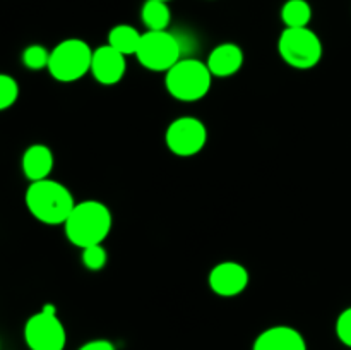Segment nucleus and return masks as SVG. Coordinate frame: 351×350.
Returning <instances> with one entry per match:
<instances>
[{"label": "nucleus", "instance_id": "obj_21", "mask_svg": "<svg viewBox=\"0 0 351 350\" xmlns=\"http://www.w3.org/2000/svg\"><path fill=\"white\" fill-rule=\"evenodd\" d=\"M79 350H115V345L110 340H91Z\"/></svg>", "mask_w": 351, "mask_h": 350}, {"label": "nucleus", "instance_id": "obj_3", "mask_svg": "<svg viewBox=\"0 0 351 350\" xmlns=\"http://www.w3.org/2000/svg\"><path fill=\"white\" fill-rule=\"evenodd\" d=\"M213 74L197 58H180L165 78V86L175 100L197 102L211 89Z\"/></svg>", "mask_w": 351, "mask_h": 350}, {"label": "nucleus", "instance_id": "obj_8", "mask_svg": "<svg viewBox=\"0 0 351 350\" xmlns=\"http://www.w3.org/2000/svg\"><path fill=\"white\" fill-rule=\"evenodd\" d=\"M165 141L177 156H194L206 146L208 129L195 117H178L168 126Z\"/></svg>", "mask_w": 351, "mask_h": 350}, {"label": "nucleus", "instance_id": "obj_6", "mask_svg": "<svg viewBox=\"0 0 351 350\" xmlns=\"http://www.w3.org/2000/svg\"><path fill=\"white\" fill-rule=\"evenodd\" d=\"M180 43L168 31H146L137 48V60L153 72H168L180 60Z\"/></svg>", "mask_w": 351, "mask_h": 350}, {"label": "nucleus", "instance_id": "obj_19", "mask_svg": "<svg viewBox=\"0 0 351 350\" xmlns=\"http://www.w3.org/2000/svg\"><path fill=\"white\" fill-rule=\"evenodd\" d=\"M106 261H108V254L101 244H95V246H88L82 249V264L91 271H99L105 268Z\"/></svg>", "mask_w": 351, "mask_h": 350}, {"label": "nucleus", "instance_id": "obj_5", "mask_svg": "<svg viewBox=\"0 0 351 350\" xmlns=\"http://www.w3.org/2000/svg\"><path fill=\"white\" fill-rule=\"evenodd\" d=\"M278 51L290 67L307 71L322 58V41L311 27H285L278 40Z\"/></svg>", "mask_w": 351, "mask_h": 350}, {"label": "nucleus", "instance_id": "obj_1", "mask_svg": "<svg viewBox=\"0 0 351 350\" xmlns=\"http://www.w3.org/2000/svg\"><path fill=\"white\" fill-rule=\"evenodd\" d=\"M65 235L75 247L101 244L112 230V211L99 201L75 202L74 209L64 223Z\"/></svg>", "mask_w": 351, "mask_h": 350}, {"label": "nucleus", "instance_id": "obj_2", "mask_svg": "<svg viewBox=\"0 0 351 350\" xmlns=\"http://www.w3.org/2000/svg\"><path fill=\"white\" fill-rule=\"evenodd\" d=\"M26 206L31 215L47 225H64L74 209L72 192L51 178L31 182L26 191Z\"/></svg>", "mask_w": 351, "mask_h": 350}, {"label": "nucleus", "instance_id": "obj_20", "mask_svg": "<svg viewBox=\"0 0 351 350\" xmlns=\"http://www.w3.org/2000/svg\"><path fill=\"white\" fill-rule=\"evenodd\" d=\"M336 335H338L339 342L345 343L346 347L351 349V307L345 309L338 316V321H336Z\"/></svg>", "mask_w": 351, "mask_h": 350}, {"label": "nucleus", "instance_id": "obj_18", "mask_svg": "<svg viewBox=\"0 0 351 350\" xmlns=\"http://www.w3.org/2000/svg\"><path fill=\"white\" fill-rule=\"evenodd\" d=\"M19 98V84L9 74H0V112L10 108Z\"/></svg>", "mask_w": 351, "mask_h": 350}, {"label": "nucleus", "instance_id": "obj_15", "mask_svg": "<svg viewBox=\"0 0 351 350\" xmlns=\"http://www.w3.org/2000/svg\"><path fill=\"white\" fill-rule=\"evenodd\" d=\"M141 19L147 31H167L170 26L171 12L168 2L161 0H146L141 9Z\"/></svg>", "mask_w": 351, "mask_h": 350}, {"label": "nucleus", "instance_id": "obj_11", "mask_svg": "<svg viewBox=\"0 0 351 350\" xmlns=\"http://www.w3.org/2000/svg\"><path fill=\"white\" fill-rule=\"evenodd\" d=\"M252 350H307L304 335L291 326H273L261 333Z\"/></svg>", "mask_w": 351, "mask_h": 350}, {"label": "nucleus", "instance_id": "obj_14", "mask_svg": "<svg viewBox=\"0 0 351 350\" xmlns=\"http://www.w3.org/2000/svg\"><path fill=\"white\" fill-rule=\"evenodd\" d=\"M141 38H143V33H139V31L134 26H130V24H117V26H113L112 30H110L108 45L127 57V55L137 54Z\"/></svg>", "mask_w": 351, "mask_h": 350}, {"label": "nucleus", "instance_id": "obj_9", "mask_svg": "<svg viewBox=\"0 0 351 350\" xmlns=\"http://www.w3.org/2000/svg\"><path fill=\"white\" fill-rule=\"evenodd\" d=\"M249 285V271L237 261H223L209 273V287L219 297H235Z\"/></svg>", "mask_w": 351, "mask_h": 350}, {"label": "nucleus", "instance_id": "obj_13", "mask_svg": "<svg viewBox=\"0 0 351 350\" xmlns=\"http://www.w3.org/2000/svg\"><path fill=\"white\" fill-rule=\"evenodd\" d=\"M53 153L45 144H31L23 154V172L31 182L43 180L53 170Z\"/></svg>", "mask_w": 351, "mask_h": 350}, {"label": "nucleus", "instance_id": "obj_22", "mask_svg": "<svg viewBox=\"0 0 351 350\" xmlns=\"http://www.w3.org/2000/svg\"><path fill=\"white\" fill-rule=\"evenodd\" d=\"M161 2H168V0H161Z\"/></svg>", "mask_w": 351, "mask_h": 350}, {"label": "nucleus", "instance_id": "obj_16", "mask_svg": "<svg viewBox=\"0 0 351 350\" xmlns=\"http://www.w3.org/2000/svg\"><path fill=\"white\" fill-rule=\"evenodd\" d=\"M312 19V7L307 0H287L281 7V21L287 27H307Z\"/></svg>", "mask_w": 351, "mask_h": 350}, {"label": "nucleus", "instance_id": "obj_17", "mask_svg": "<svg viewBox=\"0 0 351 350\" xmlns=\"http://www.w3.org/2000/svg\"><path fill=\"white\" fill-rule=\"evenodd\" d=\"M48 62H50V51L43 45H29L27 48H24L23 64L31 71L48 69Z\"/></svg>", "mask_w": 351, "mask_h": 350}, {"label": "nucleus", "instance_id": "obj_12", "mask_svg": "<svg viewBox=\"0 0 351 350\" xmlns=\"http://www.w3.org/2000/svg\"><path fill=\"white\" fill-rule=\"evenodd\" d=\"M208 69L216 78H230L237 74L243 65V51L235 43H221L209 54Z\"/></svg>", "mask_w": 351, "mask_h": 350}, {"label": "nucleus", "instance_id": "obj_4", "mask_svg": "<svg viewBox=\"0 0 351 350\" xmlns=\"http://www.w3.org/2000/svg\"><path fill=\"white\" fill-rule=\"evenodd\" d=\"M91 47L81 38H67L50 51L48 72L60 82H74L91 72Z\"/></svg>", "mask_w": 351, "mask_h": 350}, {"label": "nucleus", "instance_id": "obj_10", "mask_svg": "<svg viewBox=\"0 0 351 350\" xmlns=\"http://www.w3.org/2000/svg\"><path fill=\"white\" fill-rule=\"evenodd\" d=\"M127 62L125 55L117 51L108 43L98 47L93 51L91 60V74L99 84L113 86L120 82L125 75Z\"/></svg>", "mask_w": 351, "mask_h": 350}, {"label": "nucleus", "instance_id": "obj_7", "mask_svg": "<svg viewBox=\"0 0 351 350\" xmlns=\"http://www.w3.org/2000/svg\"><path fill=\"white\" fill-rule=\"evenodd\" d=\"M24 340L29 350H64L67 333L53 305H45L24 325Z\"/></svg>", "mask_w": 351, "mask_h": 350}]
</instances>
